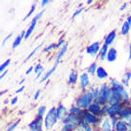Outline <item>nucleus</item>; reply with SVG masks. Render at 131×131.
I'll return each mask as SVG.
<instances>
[{
  "label": "nucleus",
  "mask_w": 131,
  "mask_h": 131,
  "mask_svg": "<svg viewBox=\"0 0 131 131\" xmlns=\"http://www.w3.org/2000/svg\"><path fill=\"white\" fill-rule=\"evenodd\" d=\"M112 96V88H110L107 84H103L100 88L99 97L97 99L98 104H105L110 101Z\"/></svg>",
  "instance_id": "2"
},
{
  "label": "nucleus",
  "mask_w": 131,
  "mask_h": 131,
  "mask_svg": "<svg viewBox=\"0 0 131 131\" xmlns=\"http://www.w3.org/2000/svg\"><path fill=\"white\" fill-rule=\"evenodd\" d=\"M88 109H89V112H90L91 113H93L94 115L99 114L100 112H101V107H100L99 104H97V103L91 104V105L88 107Z\"/></svg>",
  "instance_id": "11"
},
{
  "label": "nucleus",
  "mask_w": 131,
  "mask_h": 131,
  "mask_svg": "<svg viewBox=\"0 0 131 131\" xmlns=\"http://www.w3.org/2000/svg\"><path fill=\"white\" fill-rule=\"evenodd\" d=\"M80 82H81V87L86 88L90 84V79H89V75L87 73H82V75L80 77Z\"/></svg>",
  "instance_id": "8"
},
{
  "label": "nucleus",
  "mask_w": 131,
  "mask_h": 131,
  "mask_svg": "<svg viewBox=\"0 0 131 131\" xmlns=\"http://www.w3.org/2000/svg\"><path fill=\"white\" fill-rule=\"evenodd\" d=\"M75 125L74 124H71V123H67V124H65V126L63 127L62 131H72L73 128H74Z\"/></svg>",
  "instance_id": "27"
},
{
  "label": "nucleus",
  "mask_w": 131,
  "mask_h": 131,
  "mask_svg": "<svg viewBox=\"0 0 131 131\" xmlns=\"http://www.w3.org/2000/svg\"><path fill=\"white\" fill-rule=\"evenodd\" d=\"M32 71H33V67H30L29 68H28V71H27V72H26V74H29L30 73L32 72Z\"/></svg>",
  "instance_id": "45"
},
{
  "label": "nucleus",
  "mask_w": 131,
  "mask_h": 131,
  "mask_svg": "<svg viewBox=\"0 0 131 131\" xmlns=\"http://www.w3.org/2000/svg\"><path fill=\"white\" fill-rule=\"evenodd\" d=\"M117 58V51L114 48H111V49L108 51V53H107L106 59L109 62H113V61L116 59Z\"/></svg>",
  "instance_id": "12"
},
{
  "label": "nucleus",
  "mask_w": 131,
  "mask_h": 131,
  "mask_svg": "<svg viewBox=\"0 0 131 131\" xmlns=\"http://www.w3.org/2000/svg\"><path fill=\"white\" fill-rule=\"evenodd\" d=\"M63 43H64V40H60V41H59V43L57 44V47H59V46H61Z\"/></svg>",
  "instance_id": "46"
},
{
  "label": "nucleus",
  "mask_w": 131,
  "mask_h": 131,
  "mask_svg": "<svg viewBox=\"0 0 131 131\" xmlns=\"http://www.w3.org/2000/svg\"><path fill=\"white\" fill-rule=\"evenodd\" d=\"M116 130L117 131H128V124L126 121H119L116 124Z\"/></svg>",
  "instance_id": "13"
},
{
  "label": "nucleus",
  "mask_w": 131,
  "mask_h": 131,
  "mask_svg": "<svg viewBox=\"0 0 131 131\" xmlns=\"http://www.w3.org/2000/svg\"><path fill=\"white\" fill-rule=\"evenodd\" d=\"M92 94H93V97L94 99H97L98 97H99V94H100V89L96 88L95 90L92 91Z\"/></svg>",
  "instance_id": "32"
},
{
  "label": "nucleus",
  "mask_w": 131,
  "mask_h": 131,
  "mask_svg": "<svg viewBox=\"0 0 131 131\" xmlns=\"http://www.w3.org/2000/svg\"><path fill=\"white\" fill-rule=\"evenodd\" d=\"M7 73H8V71H7V70L5 71V72H4L3 74H1V77H0V78H1V79H3L4 77H5V75H6V74H7Z\"/></svg>",
  "instance_id": "47"
},
{
  "label": "nucleus",
  "mask_w": 131,
  "mask_h": 131,
  "mask_svg": "<svg viewBox=\"0 0 131 131\" xmlns=\"http://www.w3.org/2000/svg\"><path fill=\"white\" fill-rule=\"evenodd\" d=\"M85 131H91V128H90V127H87V128H85Z\"/></svg>",
  "instance_id": "49"
},
{
  "label": "nucleus",
  "mask_w": 131,
  "mask_h": 131,
  "mask_svg": "<svg viewBox=\"0 0 131 131\" xmlns=\"http://www.w3.org/2000/svg\"><path fill=\"white\" fill-rule=\"evenodd\" d=\"M117 122H118V121H117L116 117L112 116V127H113V128H115V127H116Z\"/></svg>",
  "instance_id": "37"
},
{
  "label": "nucleus",
  "mask_w": 131,
  "mask_h": 131,
  "mask_svg": "<svg viewBox=\"0 0 131 131\" xmlns=\"http://www.w3.org/2000/svg\"><path fill=\"white\" fill-rule=\"evenodd\" d=\"M36 21H35V20H32L31 24H30L29 28H28V30L26 31V35H25V38H28L30 36V35L32 34L33 30H34L35 27H36Z\"/></svg>",
  "instance_id": "21"
},
{
  "label": "nucleus",
  "mask_w": 131,
  "mask_h": 131,
  "mask_svg": "<svg viewBox=\"0 0 131 131\" xmlns=\"http://www.w3.org/2000/svg\"><path fill=\"white\" fill-rule=\"evenodd\" d=\"M126 6H127V4H123V5L121 7V10L122 11V10H124L125 8H126Z\"/></svg>",
  "instance_id": "48"
},
{
  "label": "nucleus",
  "mask_w": 131,
  "mask_h": 131,
  "mask_svg": "<svg viewBox=\"0 0 131 131\" xmlns=\"http://www.w3.org/2000/svg\"><path fill=\"white\" fill-rule=\"evenodd\" d=\"M76 81H77V74L73 71L70 74V75H69V82L71 84H74L76 82Z\"/></svg>",
  "instance_id": "25"
},
{
  "label": "nucleus",
  "mask_w": 131,
  "mask_h": 131,
  "mask_svg": "<svg viewBox=\"0 0 131 131\" xmlns=\"http://www.w3.org/2000/svg\"><path fill=\"white\" fill-rule=\"evenodd\" d=\"M97 64H96V63H92V64L90 66V67L88 68V72L91 74H94L95 73H97Z\"/></svg>",
  "instance_id": "26"
},
{
  "label": "nucleus",
  "mask_w": 131,
  "mask_h": 131,
  "mask_svg": "<svg viewBox=\"0 0 131 131\" xmlns=\"http://www.w3.org/2000/svg\"><path fill=\"white\" fill-rule=\"evenodd\" d=\"M20 120H18L17 121H15L14 123H13V124L11 125L10 127L8 128V129H7L6 131H13L15 129V128H16L17 126H18V124L20 123Z\"/></svg>",
  "instance_id": "31"
},
{
  "label": "nucleus",
  "mask_w": 131,
  "mask_h": 131,
  "mask_svg": "<svg viewBox=\"0 0 131 131\" xmlns=\"http://www.w3.org/2000/svg\"><path fill=\"white\" fill-rule=\"evenodd\" d=\"M128 22L129 23V24L131 25V15H130L129 17H128Z\"/></svg>",
  "instance_id": "50"
},
{
  "label": "nucleus",
  "mask_w": 131,
  "mask_h": 131,
  "mask_svg": "<svg viewBox=\"0 0 131 131\" xmlns=\"http://www.w3.org/2000/svg\"><path fill=\"white\" fill-rule=\"evenodd\" d=\"M129 29H130V24L128 21H125L122 26V28H121V34L123 36H125V35H127L128 33Z\"/></svg>",
  "instance_id": "22"
},
{
  "label": "nucleus",
  "mask_w": 131,
  "mask_h": 131,
  "mask_svg": "<svg viewBox=\"0 0 131 131\" xmlns=\"http://www.w3.org/2000/svg\"><path fill=\"white\" fill-rule=\"evenodd\" d=\"M17 101H18V97H13V99H12V101H11V104L12 105H15V104L17 103Z\"/></svg>",
  "instance_id": "41"
},
{
  "label": "nucleus",
  "mask_w": 131,
  "mask_h": 131,
  "mask_svg": "<svg viewBox=\"0 0 131 131\" xmlns=\"http://www.w3.org/2000/svg\"><path fill=\"white\" fill-rule=\"evenodd\" d=\"M107 53H108V45L104 44L102 49L100 50V59H105V57L107 56Z\"/></svg>",
  "instance_id": "20"
},
{
  "label": "nucleus",
  "mask_w": 131,
  "mask_h": 131,
  "mask_svg": "<svg viewBox=\"0 0 131 131\" xmlns=\"http://www.w3.org/2000/svg\"><path fill=\"white\" fill-rule=\"evenodd\" d=\"M87 3H88V4H91V3H92V1H88Z\"/></svg>",
  "instance_id": "54"
},
{
  "label": "nucleus",
  "mask_w": 131,
  "mask_h": 131,
  "mask_svg": "<svg viewBox=\"0 0 131 131\" xmlns=\"http://www.w3.org/2000/svg\"><path fill=\"white\" fill-rule=\"evenodd\" d=\"M58 121V114H57V109L55 107H52L50 109L48 113L46 114L45 120H44V126L47 130L51 128L56 124Z\"/></svg>",
  "instance_id": "1"
},
{
  "label": "nucleus",
  "mask_w": 131,
  "mask_h": 131,
  "mask_svg": "<svg viewBox=\"0 0 131 131\" xmlns=\"http://www.w3.org/2000/svg\"><path fill=\"white\" fill-rule=\"evenodd\" d=\"M112 90L120 93L124 99H126V100L128 99V93H127L126 90H125L124 86L121 83H120L119 82H117V81L112 80Z\"/></svg>",
  "instance_id": "4"
},
{
  "label": "nucleus",
  "mask_w": 131,
  "mask_h": 131,
  "mask_svg": "<svg viewBox=\"0 0 131 131\" xmlns=\"http://www.w3.org/2000/svg\"><path fill=\"white\" fill-rule=\"evenodd\" d=\"M94 99L92 92H86L82 94L78 99L76 100V106L79 108H86L91 105V101Z\"/></svg>",
  "instance_id": "3"
},
{
  "label": "nucleus",
  "mask_w": 131,
  "mask_h": 131,
  "mask_svg": "<svg viewBox=\"0 0 131 131\" xmlns=\"http://www.w3.org/2000/svg\"><path fill=\"white\" fill-rule=\"evenodd\" d=\"M43 72V66L41 64H38L36 65V67H35V73H36V74H40V73Z\"/></svg>",
  "instance_id": "33"
},
{
  "label": "nucleus",
  "mask_w": 131,
  "mask_h": 131,
  "mask_svg": "<svg viewBox=\"0 0 131 131\" xmlns=\"http://www.w3.org/2000/svg\"><path fill=\"white\" fill-rule=\"evenodd\" d=\"M42 117L37 116L36 120H34L29 124V128L31 131H43L42 129Z\"/></svg>",
  "instance_id": "6"
},
{
  "label": "nucleus",
  "mask_w": 131,
  "mask_h": 131,
  "mask_svg": "<svg viewBox=\"0 0 131 131\" xmlns=\"http://www.w3.org/2000/svg\"><path fill=\"white\" fill-rule=\"evenodd\" d=\"M40 47H41V45H38L37 46V47H36V49H35V50H33V51H32V52L31 53H30V54L29 55H28V58H27V60H28V59H30V58H32L33 57V55H34L35 54V53H36V51H38V49H39V48Z\"/></svg>",
  "instance_id": "35"
},
{
  "label": "nucleus",
  "mask_w": 131,
  "mask_h": 131,
  "mask_svg": "<svg viewBox=\"0 0 131 131\" xmlns=\"http://www.w3.org/2000/svg\"><path fill=\"white\" fill-rule=\"evenodd\" d=\"M49 0H43V1H42V6H44V5H46V4H48V3H49Z\"/></svg>",
  "instance_id": "44"
},
{
  "label": "nucleus",
  "mask_w": 131,
  "mask_h": 131,
  "mask_svg": "<svg viewBox=\"0 0 131 131\" xmlns=\"http://www.w3.org/2000/svg\"><path fill=\"white\" fill-rule=\"evenodd\" d=\"M40 93H41V90H38L37 91H36V93H35V95H34V99H35V100H36L38 97H39Z\"/></svg>",
  "instance_id": "40"
},
{
  "label": "nucleus",
  "mask_w": 131,
  "mask_h": 131,
  "mask_svg": "<svg viewBox=\"0 0 131 131\" xmlns=\"http://www.w3.org/2000/svg\"><path fill=\"white\" fill-rule=\"evenodd\" d=\"M25 82V79H23V80L21 81V82H20V83H19V84H20H20H22L23 83V82Z\"/></svg>",
  "instance_id": "53"
},
{
  "label": "nucleus",
  "mask_w": 131,
  "mask_h": 131,
  "mask_svg": "<svg viewBox=\"0 0 131 131\" xmlns=\"http://www.w3.org/2000/svg\"><path fill=\"white\" fill-rule=\"evenodd\" d=\"M25 35H26V32L22 31L21 35H19V36L15 38V40L13 41V49H14V48H16L17 46H19V44H20V42H21L22 38L25 37Z\"/></svg>",
  "instance_id": "18"
},
{
  "label": "nucleus",
  "mask_w": 131,
  "mask_h": 131,
  "mask_svg": "<svg viewBox=\"0 0 131 131\" xmlns=\"http://www.w3.org/2000/svg\"><path fill=\"white\" fill-rule=\"evenodd\" d=\"M58 64H59V63H56V64L54 65V67H52V68L51 69V70H49L48 71L47 73H46L45 74V75H44L43 78L41 79V82H45L46 80H47L48 78H49L50 76L51 75V74H53V72H54V71L56 70V68H57V67H58Z\"/></svg>",
  "instance_id": "19"
},
{
  "label": "nucleus",
  "mask_w": 131,
  "mask_h": 131,
  "mask_svg": "<svg viewBox=\"0 0 131 131\" xmlns=\"http://www.w3.org/2000/svg\"><path fill=\"white\" fill-rule=\"evenodd\" d=\"M67 44H65V46L60 50V51H59V54H58V56H57V59H56V63H59V59H60L61 58L64 56L66 51H67Z\"/></svg>",
  "instance_id": "23"
},
{
  "label": "nucleus",
  "mask_w": 131,
  "mask_h": 131,
  "mask_svg": "<svg viewBox=\"0 0 131 131\" xmlns=\"http://www.w3.org/2000/svg\"><path fill=\"white\" fill-rule=\"evenodd\" d=\"M35 10H36V5H32V7H31V9H30V11L28 12V14H27L26 16H25V18L23 19V20H26L28 18H29V17L33 14V13L35 12Z\"/></svg>",
  "instance_id": "29"
},
{
  "label": "nucleus",
  "mask_w": 131,
  "mask_h": 131,
  "mask_svg": "<svg viewBox=\"0 0 131 131\" xmlns=\"http://www.w3.org/2000/svg\"><path fill=\"white\" fill-rule=\"evenodd\" d=\"M102 131H112V125L110 123V119L105 118L101 125Z\"/></svg>",
  "instance_id": "16"
},
{
  "label": "nucleus",
  "mask_w": 131,
  "mask_h": 131,
  "mask_svg": "<svg viewBox=\"0 0 131 131\" xmlns=\"http://www.w3.org/2000/svg\"><path fill=\"white\" fill-rule=\"evenodd\" d=\"M43 13H44V10H43L42 12H40V13H38L36 15V16H35V18L33 19V20H35V21H37V20L38 19H40L42 17V15L43 14Z\"/></svg>",
  "instance_id": "36"
},
{
  "label": "nucleus",
  "mask_w": 131,
  "mask_h": 131,
  "mask_svg": "<svg viewBox=\"0 0 131 131\" xmlns=\"http://www.w3.org/2000/svg\"><path fill=\"white\" fill-rule=\"evenodd\" d=\"M129 59H131V44L129 45Z\"/></svg>",
  "instance_id": "52"
},
{
  "label": "nucleus",
  "mask_w": 131,
  "mask_h": 131,
  "mask_svg": "<svg viewBox=\"0 0 131 131\" xmlns=\"http://www.w3.org/2000/svg\"><path fill=\"white\" fill-rule=\"evenodd\" d=\"M128 131H131V122L128 123Z\"/></svg>",
  "instance_id": "51"
},
{
  "label": "nucleus",
  "mask_w": 131,
  "mask_h": 131,
  "mask_svg": "<svg viewBox=\"0 0 131 131\" xmlns=\"http://www.w3.org/2000/svg\"><path fill=\"white\" fill-rule=\"evenodd\" d=\"M119 115L122 118H125L128 120V118L131 116V109L130 108H122L119 111Z\"/></svg>",
  "instance_id": "15"
},
{
  "label": "nucleus",
  "mask_w": 131,
  "mask_h": 131,
  "mask_svg": "<svg viewBox=\"0 0 131 131\" xmlns=\"http://www.w3.org/2000/svg\"><path fill=\"white\" fill-rule=\"evenodd\" d=\"M120 105H110L107 108V113L112 116H115V114H118L119 111H120Z\"/></svg>",
  "instance_id": "10"
},
{
  "label": "nucleus",
  "mask_w": 131,
  "mask_h": 131,
  "mask_svg": "<svg viewBox=\"0 0 131 131\" xmlns=\"http://www.w3.org/2000/svg\"><path fill=\"white\" fill-rule=\"evenodd\" d=\"M10 62H11V59H7L5 62H4V64H2L1 67H0V72H3V71L5 70V67H6L9 64H10Z\"/></svg>",
  "instance_id": "34"
},
{
  "label": "nucleus",
  "mask_w": 131,
  "mask_h": 131,
  "mask_svg": "<svg viewBox=\"0 0 131 131\" xmlns=\"http://www.w3.org/2000/svg\"><path fill=\"white\" fill-rule=\"evenodd\" d=\"M56 46V44L54 43H52V44H51V45H49V46H47V47L44 49V51H50V50H51L52 48H54Z\"/></svg>",
  "instance_id": "39"
},
{
  "label": "nucleus",
  "mask_w": 131,
  "mask_h": 131,
  "mask_svg": "<svg viewBox=\"0 0 131 131\" xmlns=\"http://www.w3.org/2000/svg\"><path fill=\"white\" fill-rule=\"evenodd\" d=\"M131 79V72H128L123 77L122 82L124 83L125 86H128V82H129V80Z\"/></svg>",
  "instance_id": "24"
},
{
  "label": "nucleus",
  "mask_w": 131,
  "mask_h": 131,
  "mask_svg": "<svg viewBox=\"0 0 131 131\" xmlns=\"http://www.w3.org/2000/svg\"><path fill=\"white\" fill-rule=\"evenodd\" d=\"M24 89H25V87H24V86H22L21 88L19 89V90H17V91H16V94H19V93H20V92H22L23 90H24Z\"/></svg>",
  "instance_id": "43"
},
{
  "label": "nucleus",
  "mask_w": 131,
  "mask_h": 131,
  "mask_svg": "<svg viewBox=\"0 0 131 131\" xmlns=\"http://www.w3.org/2000/svg\"><path fill=\"white\" fill-rule=\"evenodd\" d=\"M82 10H83V8H80V9H78L75 13H74V15H73V18H75V17L77 16V15H79L80 14V13H82Z\"/></svg>",
  "instance_id": "38"
},
{
  "label": "nucleus",
  "mask_w": 131,
  "mask_h": 131,
  "mask_svg": "<svg viewBox=\"0 0 131 131\" xmlns=\"http://www.w3.org/2000/svg\"><path fill=\"white\" fill-rule=\"evenodd\" d=\"M130 92H131V89H130Z\"/></svg>",
  "instance_id": "55"
},
{
  "label": "nucleus",
  "mask_w": 131,
  "mask_h": 131,
  "mask_svg": "<svg viewBox=\"0 0 131 131\" xmlns=\"http://www.w3.org/2000/svg\"><path fill=\"white\" fill-rule=\"evenodd\" d=\"M79 114H80V119L82 121V122H86L88 124H95L97 121V118L90 112H84V113L81 112Z\"/></svg>",
  "instance_id": "5"
},
{
  "label": "nucleus",
  "mask_w": 131,
  "mask_h": 131,
  "mask_svg": "<svg viewBox=\"0 0 131 131\" xmlns=\"http://www.w3.org/2000/svg\"><path fill=\"white\" fill-rule=\"evenodd\" d=\"M115 36H116V31L113 30V31L110 32V34L107 36V37L105 38V44L106 45H109L113 42V40L115 39Z\"/></svg>",
  "instance_id": "17"
},
{
  "label": "nucleus",
  "mask_w": 131,
  "mask_h": 131,
  "mask_svg": "<svg viewBox=\"0 0 131 131\" xmlns=\"http://www.w3.org/2000/svg\"><path fill=\"white\" fill-rule=\"evenodd\" d=\"M87 53L91 56H95L97 55V53L99 51V42H95L92 44H90V46L87 48Z\"/></svg>",
  "instance_id": "7"
},
{
  "label": "nucleus",
  "mask_w": 131,
  "mask_h": 131,
  "mask_svg": "<svg viewBox=\"0 0 131 131\" xmlns=\"http://www.w3.org/2000/svg\"><path fill=\"white\" fill-rule=\"evenodd\" d=\"M57 114H58V119H63L64 120L65 117L67 116V109L65 108V106L63 105H59L57 108Z\"/></svg>",
  "instance_id": "9"
},
{
  "label": "nucleus",
  "mask_w": 131,
  "mask_h": 131,
  "mask_svg": "<svg viewBox=\"0 0 131 131\" xmlns=\"http://www.w3.org/2000/svg\"><path fill=\"white\" fill-rule=\"evenodd\" d=\"M45 106H40L39 107V109H38V114H37V116H39V117H42L43 118V116L44 115V113H45Z\"/></svg>",
  "instance_id": "30"
},
{
  "label": "nucleus",
  "mask_w": 131,
  "mask_h": 131,
  "mask_svg": "<svg viewBox=\"0 0 131 131\" xmlns=\"http://www.w3.org/2000/svg\"><path fill=\"white\" fill-rule=\"evenodd\" d=\"M81 113V109L77 106H72L70 109V113H73V114H79Z\"/></svg>",
  "instance_id": "28"
},
{
  "label": "nucleus",
  "mask_w": 131,
  "mask_h": 131,
  "mask_svg": "<svg viewBox=\"0 0 131 131\" xmlns=\"http://www.w3.org/2000/svg\"><path fill=\"white\" fill-rule=\"evenodd\" d=\"M97 76L99 79H105L108 77V73L105 70V68L102 67H98L97 69Z\"/></svg>",
  "instance_id": "14"
},
{
  "label": "nucleus",
  "mask_w": 131,
  "mask_h": 131,
  "mask_svg": "<svg viewBox=\"0 0 131 131\" xmlns=\"http://www.w3.org/2000/svg\"><path fill=\"white\" fill-rule=\"evenodd\" d=\"M12 35H13V34H10V35H8V36H7V37H5V39H4L3 43H2V44H3V45H4V44H5V42H6V41H7V40H8V39H9V38H10V37H11V36H12Z\"/></svg>",
  "instance_id": "42"
}]
</instances>
